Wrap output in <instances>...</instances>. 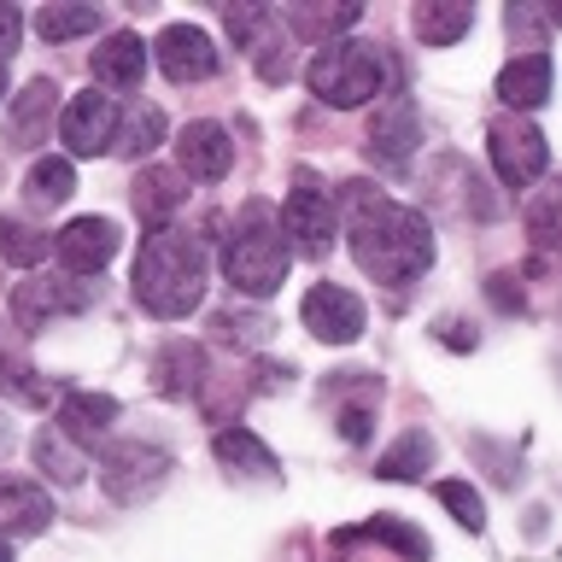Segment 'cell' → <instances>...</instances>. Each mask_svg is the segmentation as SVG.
<instances>
[{
	"label": "cell",
	"instance_id": "cell-1",
	"mask_svg": "<svg viewBox=\"0 0 562 562\" xmlns=\"http://www.w3.org/2000/svg\"><path fill=\"white\" fill-rule=\"evenodd\" d=\"M340 217H346V240H351V258L369 281L381 288H411V281L428 276L434 263V228L422 211L386 200L369 182H346L340 188Z\"/></svg>",
	"mask_w": 562,
	"mask_h": 562
},
{
	"label": "cell",
	"instance_id": "cell-2",
	"mask_svg": "<svg viewBox=\"0 0 562 562\" xmlns=\"http://www.w3.org/2000/svg\"><path fill=\"white\" fill-rule=\"evenodd\" d=\"M135 299L158 323H176L205 299V240L188 228H153L135 258Z\"/></svg>",
	"mask_w": 562,
	"mask_h": 562
},
{
	"label": "cell",
	"instance_id": "cell-3",
	"mask_svg": "<svg viewBox=\"0 0 562 562\" xmlns=\"http://www.w3.org/2000/svg\"><path fill=\"white\" fill-rule=\"evenodd\" d=\"M288 263H293V246L281 235L276 211L263 200H246L228 223V240H223V276L228 288L246 293V299H270L281 281H288Z\"/></svg>",
	"mask_w": 562,
	"mask_h": 562
},
{
	"label": "cell",
	"instance_id": "cell-4",
	"mask_svg": "<svg viewBox=\"0 0 562 562\" xmlns=\"http://www.w3.org/2000/svg\"><path fill=\"white\" fill-rule=\"evenodd\" d=\"M386 77H393V65H386V47H375V42H334L305 65L311 94L323 105H334V112H358V105H369L381 94Z\"/></svg>",
	"mask_w": 562,
	"mask_h": 562
},
{
	"label": "cell",
	"instance_id": "cell-5",
	"mask_svg": "<svg viewBox=\"0 0 562 562\" xmlns=\"http://www.w3.org/2000/svg\"><path fill=\"white\" fill-rule=\"evenodd\" d=\"M486 153H492V170H498L504 188H533L544 165H551V147H544L539 123L521 112H498L486 123Z\"/></svg>",
	"mask_w": 562,
	"mask_h": 562
},
{
	"label": "cell",
	"instance_id": "cell-6",
	"mask_svg": "<svg viewBox=\"0 0 562 562\" xmlns=\"http://www.w3.org/2000/svg\"><path fill=\"white\" fill-rule=\"evenodd\" d=\"M334 228H340V205L334 193H323L311 176H299L288 188V205H281V235L293 240L299 258H323L334 246Z\"/></svg>",
	"mask_w": 562,
	"mask_h": 562
},
{
	"label": "cell",
	"instance_id": "cell-7",
	"mask_svg": "<svg viewBox=\"0 0 562 562\" xmlns=\"http://www.w3.org/2000/svg\"><path fill=\"white\" fill-rule=\"evenodd\" d=\"M170 474V451L140 446V439H123V446H105L100 457V486L112 492L117 504H147Z\"/></svg>",
	"mask_w": 562,
	"mask_h": 562
},
{
	"label": "cell",
	"instance_id": "cell-8",
	"mask_svg": "<svg viewBox=\"0 0 562 562\" xmlns=\"http://www.w3.org/2000/svg\"><path fill=\"white\" fill-rule=\"evenodd\" d=\"M422 147V112L411 94H386L375 105V117H369V158H375L381 170H404Z\"/></svg>",
	"mask_w": 562,
	"mask_h": 562
},
{
	"label": "cell",
	"instance_id": "cell-9",
	"mask_svg": "<svg viewBox=\"0 0 562 562\" xmlns=\"http://www.w3.org/2000/svg\"><path fill=\"white\" fill-rule=\"evenodd\" d=\"M299 323H305V334H316V340L328 346H351L363 334V299L340 288V281H316V288L305 293V305H299Z\"/></svg>",
	"mask_w": 562,
	"mask_h": 562
},
{
	"label": "cell",
	"instance_id": "cell-10",
	"mask_svg": "<svg viewBox=\"0 0 562 562\" xmlns=\"http://www.w3.org/2000/svg\"><path fill=\"white\" fill-rule=\"evenodd\" d=\"M117 100H105L100 88H88V94L77 100H65V112H59V140L77 158H100V153H112V140H117Z\"/></svg>",
	"mask_w": 562,
	"mask_h": 562
},
{
	"label": "cell",
	"instance_id": "cell-11",
	"mask_svg": "<svg viewBox=\"0 0 562 562\" xmlns=\"http://www.w3.org/2000/svg\"><path fill=\"white\" fill-rule=\"evenodd\" d=\"M153 59H158V70H165L170 82H205V77H217L223 53H217V42H211L205 30L165 24V30H158V42H153Z\"/></svg>",
	"mask_w": 562,
	"mask_h": 562
},
{
	"label": "cell",
	"instance_id": "cell-12",
	"mask_svg": "<svg viewBox=\"0 0 562 562\" xmlns=\"http://www.w3.org/2000/svg\"><path fill=\"white\" fill-rule=\"evenodd\" d=\"M88 305H94V288H88L82 276H59V281L35 276V281H24V288H12V316L24 328H42L47 316H77Z\"/></svg>",
	"mask_w": 562,
	"mask_h": 562
},
{
	"label": "cell",
	"instance_id": "cell-13",
	"mask_svg": "<svg viewBox=\"0 0 562 562\" xmlns=\"http://www.w3.org/2000/svg\"><path fill=\"white\" fill-rule=\"evenodd\" d=\"M53 252L70 276H100L117 258V223L112 217H77L53 235Z\"/></svg>",
	"mask_w": 562,
	"mask_h": 562
},
{
	"label": "cell",
	"instance_id": "cell-14",
	"mask_svg": "<svg viewBox=\"0 0 562 562\" xmlns=\"http://www.w3.org/2000/svg\"><path fill=\"white\" fill-rule=\"evenodd\" d=\"M176 158H182V176H193V182H223L235 170V140H228L223 123L200 117L176 135Z\"/></svg>",
	"mask_w": 562,
	"mask_h": 562
},
{
	"label": "cell",
	"instance_id": "cell-15",
	"mask_svg": "<svg viewBox=\"0 0 562 562\" xmlns=\"http://www.w3.org/2000/svg\"><path fill=\"white\" fill-rule=\"evenodd\" d=\"M53 521V498L24 474H0V539H30Z\"/></svg>",
	"mask_w": 562,
	"mask_h": 562
},
{
	"label": "cell",
	"instance_id": "cell-16",
	"mask_svg": "<svg viewBox=\"0 0 562 562\" xmlns=\"http://www.w3.org/2000/svg\"><path fill=\"white\" fill-rule=\"evenodd\" d=\"M551 82H557V70L544 53H516L504 70H498V100H504V112H539L544 100H551Z\"/></svg>",
	"mask_w": 562,
	"mask_h": 562
},
{
	"label": "cell",
	"instance_id": "cell-17",
	"mask_svg": "<svg viewBox=\"0 0 562 562\" xmlns=\"http://www.w3.org/2000/svg\"><path fill=\"white\" fill-rule=\"evenodd\" d=\"M130 200H135V217L147 223V235H153V228H170V217L182 211V200H188V182H182V170L147 165V170L135 176Z\"/></svg>",
	"mask_w": 562,
	"mask_h": 562
},
{
	"label": "cell",
	"instance_id": "cell-18",
	"mask_svg": "<svg viewBox=\"0 0 562 562\" xmlns=\"http://www.w3.org/2000/svg\"><path fill=\"white\" fill-rule=\"evenodd\" d=\"M53 100H59V82L53 77H35L24 82V94L12 100V117H7V147H42L47 123H53Z\"/></svg>",
	"mask_w": 562,
	"mask_h": 562
},
{
	"label": "cell",
	"instance_id": "cell-19",
	"mask_svg": "<svg viewBox=\"0 0 562 562\" xmlns=\"http://www.w3.org/2000/svg\"><path fill=\"white\" fill-rule=\"evenodd\" d=\"M117 422V398L112 393H65L59 398V434L77 446H100Z\"/></svg>",
	"mask_w": 562,
	"mask_h": 562
},
{
	"label": "cell",
	"instance_id": "cell-20",
	"mask_svg": "<svg viewBox=\"0 0 562 562\" xmlns=\"http://www.w3.org/2000/svg\"><path fill=\"white\" fill-rule=\"evenodd\" d=\"M140 77H147V42L140 35H130V30H112L100 42V53H94V82H105V88H135Z\"/></svg>",
	"mask_w": 562,
	"mask_h": 562
},
{
	"label": "cell",
	"instance_id": "cell-21",
	"mask_svg": "<svg viewBox=\"0 0 562 562\" xmlns=\"http://www.w3.org/2000/svg\"><path fill=\"white\" fill-rule=\"evenodd\" d=\"M200 375H205V351L193 340H170L153 358V386L165 398H193V393H200Z\"/></svg>",
	"mask_w": 562,
	"mask_h": 562
},
{
	"label": "cell",
	"instance_id": "cell-22",
	"mask_svg": "<svg viewBox=\"0 0 562 562\" xmlns=\"http://www.w3.org/2000/svg\"><path fill=\"white\" fill-rule=\"evenodd\" d=\"M363 18L358 0H340V7H288L281 12V24H288L299 42H316V47H334L340 35Z\"/></svg>",
	"mask_w": 562,
	"mask_h": 562
},
{
	"label": "cell",
	"instance_id": "cell-23",
	"mask_svg": "<svg viewBox=\"0 0 562 562\" xmlns=\"http://www.w3.org/2000/svg\"><path fill=\"white\" fill-rule=\"evenodd\" d=\"M521 217H527V240H533V252L562 263V176H557V182H544V193L527 200Z\"/></svg>",
	"mask_w": 562,
	"mask_h": 562
},
{
	"label": "cell",
	"instance_id": "cell-24",
	"mask_svg": "<svg viewBox=\"0 0 562 562\" xmlns=\"http://www.w3.org/2000/svg\"><path fill=\"white\" fill-rule=\"evenodd\" d=\"M217 463L235 469V474H252V481H276V474H281L276 451L263 446L258 434H246V428H223L217 434Z\"/></svg>",
	"mask_w": 562,
	"mask_h": 562
},
{
	"label": "cell",
	"instance_id": "cell-25",
	"mask_svg": "<svg viewBox=\"0 0 562 562\" xmlns=\"http://www.w3.org/2000/svg\"><path fill=\"white\" fill-rule=\"evenodd\" d=\"M428 469H434V434L428 428H404L393 446L381 451V463H375L381 481H422Z\"/></svg>",
	"mask_w": 562,
	"mask_h": 562
},
{
	"label": "cell",
	"instance_id": "cell-26",
	"mask_svg": "<svg viewBox=\"0 0 562 562\" xmlns=\"http://www.w3.org/2000/svg\"><path fill=\"white\" fill-rule=\"evenodd\" d=\"M474 24V7H463V0H439V7H416V35L428 47H451L463 42Z\"/></svg>",
	"mask_w": 562,
	"mask_h": 562
},
{
	"label": "cell",
	"instance_id": "cell-27",
	"mask_svg": "<svg viewBox=\"0 0 562 562\" xmlns=\"http://www.w3.org/2000/svg\"><path fill=\"white\" fill-rule=\"evenodd\" d=\"M24 193H30V205H65L70 193H77L70 158H35L30 176H24Z\"/></svg>",
	"mask_w": 562,
	"mask_h": 562
},
{
	"label": "cell",
	"instance_id": "cell-28",
	"mask_svg": "<svg viewBox=\"0 0 562 562\" xmlns=\"http://www.w3.org/2000/svg\"><path fill=\"white\" fill-rule=\"evenodd\" d=\"M158 140H165V112H158V105H135V112L117 123L112 153H123V158H140V153H153Z\"/></svg>",
	"mask_w": 562,
	"mask_h": 562
},
{
	"label": "cell",
	"instance_id": "cell-29",
	"mask_svg": "<svg viewBox=\"0 0 562 562\" xmlns=\"http://www.w3.org/2000/svg\"><path fill=\"white\" fill-rule=\"evenodd\" d=\"M47 252H53L47 228H35L24 217H0V258L7 263H42Z\"/></svg>",
	"mask_w": 562,
	"mask_h": 562
},
{
	"label": "cell",
	"instance_id": "cell-30",
	"mask_svg": "<svg viewBox=\"0 0 562 562\" xmlns=\"http://www.w3.org/2000/svg\"><path fill=\"white\" fill-rule=\"evenodd\" d=\"M340 539H375V544H393V551H398V557H411V562H422V557L434 551V544L422 539L411 521H398V516H375V521H363L358 533H340Z\"/></svg>",
	"mask_w": 562,
	"mask_h": 562
},
{
	"label": "cell",
	"instance_id": "cell-31",
	"mask_svg": "<svg viewBox=\"0 0 562 562\" xmlns=\"http://www.w3.org/2000/svg\"><path fill=\"white\" fill-rule=\"evenodd\" d=\"M88 30H100V7H42L35 12V35L42 42H77Z\"/></svg>",
	"mask_w": 562,
	"mask_h": 562
},
{
	"label": "cell",
	"instance_id": "cell-32",
	"mask_svg": "<svg viewBox=\"0 0 562 562\" xmlns=\"http://www.w3.org/2000/svg\"><path fill=\"white\" fill-rule=\"evenodd\" d=\"M0 393L7 398H18V404H30V411H42V404H53V386L47 375H35L30 363H18V358H0Z\"/></svg>",
	"mask_w": 562,
	"mask_h": 562
},
{
	"label": "cell",
	"instance_id": "cell-33",
	"mask_svg": "<svg viewBox=\"0 0 562 562\" xmlns=\"http://www.w3.org/2000/svg\"><path fill=\"white\" fill-rule=\"evenodd\" d=\"M434 498L446 504L457 516V527H469V533H481V527H486V504H481V492H474L469 481H439Z\"/></svg>",
	"mask_w": 562,
	"mask_h": 562
},
{
	"label": "cell",
	"instance_id": "cell-34",
	"mask_svg": "<svg viewBox=\"0 0 562 562\" xmlns=\"http://www.w3.org/2000/svg\"><path fill=\"white\" fill-rule=\"evenodd\" d=\"M35 463H42V474H53L59 486H77L82 474H88V469H82V457H70L59 434H42V439H35Z\"/></svg>",
	"mask_w": 562,
	"mask_h": 562
},
{
	"label": "cell",
	"instance_id": "cell-35",
	"mask_svg": "<svg viewBox=\"0 0 562 562\" xmlns=\"http://www.w3.org/2000/svg\"><path fill=\"white\" fill-rule=\"evenodd\" d=\"M211 334H223V340H246V346H258L263 334H270V316H240V311H217V316H211Z\"/></svg>",
	"mask_w": 562,
	"mask_h": 562
},
{
	"label": "cell",
	"instance_id": "cell-36",
	"mask_svg": "<svg viewBox=\"0 0 562 562\" xmlns=\"http://www.w3.org/2000/svg\"><path fill=\"white\" fill-rule=\"evenodd\" d=\"M369 422H375V398L346 404V411H340V434L351 439V446H363V439H369Z\"/></svg>",
	"mask_w": 562,
	"mask_h": 562
},
{
	"label": "cell",
	"instance_id": "cell-37",
	"mask_svg": "<svg viewBox=\"0 0 562 562\" xmlns=\"http://www.w3.org/2000/svg\"><path fill=\"white\" fill-rule=\"evenodd\" d=\"M486 299H492L498 311H521V305H527V299L516 293V276H509V270H498V276L486 281Z\"/></svg>",
	"mask_w": 562,
	"mask_h": 562
},
{
	"label": "cell",
	"instance_id": "cell-38",
	"mask_svg": "<svg viewBox=\"0 0 562 562\" xmlns=\"http://www.w3.org/2000/svg\"><path fill=\"white\" fill-rule=\"evenodd\" d=\"M18 35H24V18H18V7H0V65L18 53Z\"/></svg>",
	"mask_w": 562,
	"mask_h": 562
},
{
	"label": "cell",
	"instance_id": "cell-39",
	"mask_svg": "<svg viewBox=\"0 0 562 562\" xmlns=\"http://www.w3.org/2000/svg\"><path fill=\"white\" fill-rule=\"evenodd\" d=\"M544 24H562V7H551V12H544Z\"/></svg>",
	"mask_w": 562,
	"mask_h": 562
},
{
	"label": "cell",
	"instance_id": "cell-40",
	"mask_svg": "<svg viewBox=\"0 0 562 562\" xmlns=\"http://www.w3.org/2000/svg\"><path fill=\"white\" fill-rule=\"evenodd\" d=\"M0 562H12V544L7 539H0Z\"/></svg>",
	"mask_w": 562,
	"mask_h": 562
},
{
	"label": "cell",
	"instance_id": "cell-41",
	"mask_svg": "<svg viewBox=\"0 0 562 562\" xmlns=\"http://www.w3.org/2000/svg\"><path fill=\"white\" fill-rule=\"evenodd\" d=\"M0 94H7V65H0Z\"/></svg>",
	"mask_w": 562,
	"mask_h": 562
},
{
	"label": "cell",
	"instance_id": "cell-42",
	"mask_svg": "<svg viewBox=\"0 0 562 562\" xmlns=\"http://www.w3.org/2000/svg\"><path fill=\"white\" fill-rule=\"evenodd\" d=\"M7 439H12V434H0V446H7Z\"/></svg>",
	"mask_w": 562,
	"mask_h": 562
},
{
	"label": "cell",
	"instance_id": "cell-43",
	"mask_svg": "<svg viewBox=\"0 0 562 562\" xmlns=\"http://www.w3.org/2000/svg\"><path fill=\"white\" fill-rule=\"evenodd\" d=\"M0 358H7V351H0Z\"/></svg>",
	"mask_w": 562,
	"mask_h": 562
}]
</instances>
